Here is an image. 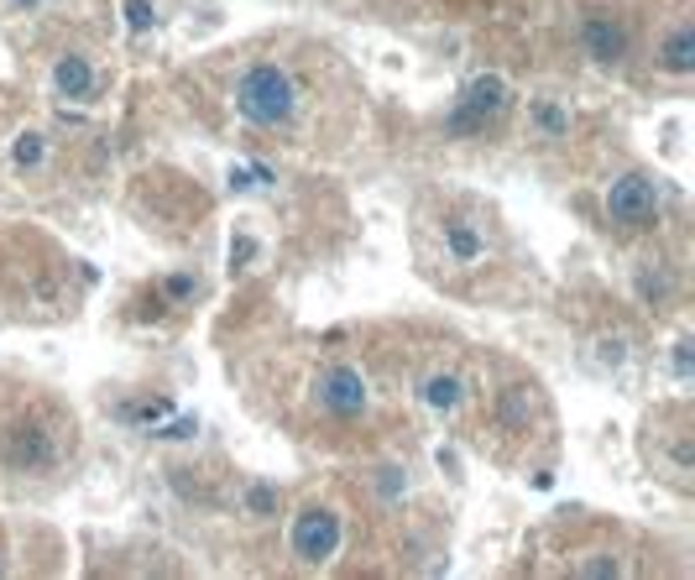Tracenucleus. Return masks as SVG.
I'll use <instances>...</instances> for the list:
<instances>
[{
    "mask_svg": "<svg viewBox=\"0 0 695 580\" xmlns=\"http://www.w3.org/2000/svg\"><path fill=\"white\" fill-rule=\"evenodd\" d=\"M231 100H236L241 120L272 131V126H288V120L298 116V79H293L283 63H252V69H241Z\"/></svg>",
    "mask_w": 695,
    "mask_h": 580,
    "instance_id": "1",
    "label": "nucleus"
},
{
    "mask_svg": "<svg viewBox=\"0 0 695 580\" xmlns=\"http://www.w3.org/2000/svg\"><path fill=\"white\" fill-rule=\"evenodd\" d=\"M508 105H512V89H508L502 73H476L471 85L460 89L456 110L444 116V137H456V141L481 137V131H487V120H497Z\"/></svg>",
    "mask_w": 695,
    "mask_h": 580,
    "instance_id": "2",
    "label": "nucleus"
},
{
    "mask_svg": "<svg viewBox=\"0 0 695 580\" xmlns=\"http://www.w3.org/2000/svg\"><path fill=\"white\" fill-rule=\"evenodd\" d=\"M607 220L623 225V230H644V225L659 220V188H654L648 173H623V178H611Z\"/></svg>",
    "mask_w": 695,
    "mask_h": 580,
    "instance_id": "3",
    "label": "nucleus"
},
{
    "mask_svg": "<svg viewBox=\"0 0 695 580\" xmlns=\"http://www.w3.org/2000/svg\"><path fill=\"white\" fill-rule=\"evenodd\" d=\"M314 403H320L330 419H361L366 413V376L345 361H330L314 376Z\"/></svg>",
    "mask_w": 695,
    "mask_h": 580,
    "instance_id": "4",
    "label": "nucleus"
},
{
    "mask_svg": "<svg viewBox=\"0 0 695 580\" xmlns=\"http://www.w3.org/2000/svg\"><path fill=\"white\" fill-rule=\"evenodd\" d=\"M335 549H340V512L309 502L293 518V554L304 564H324V560H335Z\"/></svg>",
    "mask_w": 695,
    "mask_h": 580,
    "instance_id": "5",
    "label": "nucleus"
},
{
    "mask_svg": "<svg viewBox=\"0 0 695 580\" xmlns=\"http://www.w3.org/2000/svg\"><path fill=\"white\" fill-rule=\"evenodd\" d=\"M0 455L17 471H48L58 461V440H52L48 424H17L6 434V444H0Z\"/></svg>",
    "mask_w": 695,
    "mask_h": 580,
    "instance_id": "6",
    "label": "nucleus"
},
{
    "mask_svg": "<svg viewBox=\"0 0 695 580\" xmlns=\"http://www.w3.org/2000/svg\"><path fill=\"white\" fill-rule=\"evenodd\" d=\"M580 48L591 52V63L617 69L628 58V32H623V21H611V17H586L580 21Z\"/></svg>",
    "mask_w": 695,
    "mask_h": 580,
    "instance_id": "7",
    "label": "nucleus"
},
{
    "mask_svg": "<svg viewBox=\"0 0 695 580\" xmlns=\"http://www.w3.org/2000/svg\"><path fill=\"white\" fill-rule=\"evenodd\" d=\"M52 85H58V95H68V100H95V89H100L85 52H63V58L52 63Z\"/></svg>",
    "mask_w": 695,
    "mask_h": 580,
    "instance_id": "8",
    "label": "nucleus"
},
{
    "mask_svg": "<svg viewBox=\"0 0 695 580\" xmlns=\"http://www.w3.org/2000/svg\"><path fill=\"white\" fill-rule=\"evenodd\" d=\"M440 236H444V252H450V262H460V267H476V262L487 256V236H481L471 220H444Z\"/></svg>",
    "mask_w": 695,
    "mask_h": 580,
    "instance_id": "9",
    "label": "nucleus"
},
{
    "mask_svg": "<svg viewBox=\"0 0 695 580\" xmlns=\"http://www.w3.org/2000/svg\"><path fill=\"white\" fill-rule=\"evenodd\" d=\"M659 69L675 73V79L695 73V27H691V21H679L675 32L659 42Z\"/></svg>",
    "mask_w": 695,
    "mask_h": 580,
    "instance_id": "10",
    "label": "nucleus"
},
{
    "mask_svg": "<svg viewBox=\"0 0 695 580\" xmlns=\"http://www.w3.org/2000/svg\"><path fill=\"white\" fill-rule=\"evenodd\" d=\"M528 419H534V393H528V382H508L502 393H497V424L502 429H528Z\"/></svg>",
    "mask_w": 695,
    "mask_h": 580,
    "instance_id": "11",
    "label": "nucleus"
},
{
    "mask_svg": "<svg viewBox=\"0 0 695 580\" xmlns=\"http://www.w3.org/2000/svg\"><path fill=\"white\" fill-rule=\"evenodd\" d=\"M419 397H424V403H429L434 413H456V409H460V376H456V372H434V376H424Z\"/></svg>",
    "mask_w": 695,
    "mask_h": 580,
    "instance_id": "12",
    "label": "nucleus"
},
{
    "mask_svg": "<svg viewBox=\"0 0 695 580\" xmlns=\"http://www.w3.org/2000/svg\"><path fill=\"white\" fill-rule=\"evenodd\" d=\"M528 120H534V131L549 137V141L570 137V110H560L555 100H534V105H528Z\"/></svg>",
    "mask_w": 695,
    "mask_h": 580,
    "instance_id": "13",
    "label": "nucleus"
},
{
    "mask_svg": "<svg viewBox=\"0 0 695 580\" xmlns=\"http://www.w3.org/2000/svg\"><path fill=\"white\" fill-rule=\"evenodd\" d=\"M241 508L252 512V518H272V512L283 508V492H277L272 481H246V486H241Z\"/></svg>",
    "mask_w": 695,
    "mask_h": 580,
    "instance_id": "14",
    "label": "nucleus"
},
{
    "mask_svg": "<svg viewBox=\"0 0 695 580\" xmlns=\"http://www.w3.org/2000/svg\"><path fill=\"white\" fill-rule=\"evenodd\" d=\"M42 157H48V141H42V131H21L17 147H11V163H17V168H42Z\"/></svg>",
    "mask_w": 695,
    "mask_h": 580,
    "instance_id": "15",
    "label": "nucleus"
},
{
    "mask_svg": "<svg viewBox=\"0 0 695 580\" xmlns=\"http://www.w3.org/2000/svg\"><path fill=\"white\" fill-rule=\"evenodd\" d=\"M126 424H157V419H168L173 403L168 397H147V403H126V409H116Z\"/></svg>",
    "mask_w": 695,
    "mask_h": 580,
    "instance_id": "16",
    "label": "nucleus"
},
{
    "mask_svg": "<svg viewBox=\"0 0 695 580\" xmlns=\"http://www.w3.org/2000/svg\"><path fill=\"white\" fill-rule=\"evenodd\" d=\"M623 361H628V341H623V335H601V341H596V366H601V372H617Z\"/></svg>",
    "mask_w": 695,
    "mask_h": 580,
    "instance_id": "17",
    "label": "nucleus"
},
{
    "mask_svg": "<svg viewBox=\"0 0 695 580\" xmlns=\"http://www.w3.org/2000/svg\"><path fill=\"white\" fill-rule=\"evenodd\" d=\"M199 293V277L194 273H173V277H163V304H188Z\"/></svg>",
    "mask_w": 695,
    "mask_h": 580,
    "instance_id": "18",
    "label": "nucleus"
},
{
    "mask_svg": "<svg viewBox=\"0 0 695 580\" xmlns=\"http://www.w3.org/2000/svg\"><path fill=\"white\" fill-rule=\"evenodd\" d=\"M576 576H586V580H611V576H623V560H617V554H591V560H580V564H576Z\"/></svg>",
    "mask_w": 695,
    "mask_h": 580,
    "instance_id": "19",
    "label": "nucleus"
},
{
    "mask_svg": "<svg viewBox=\"0 0 695 580\" xmlns=\"http://www.w3.org/2000/svg\"><path fill=\"white\" fill-rule=\"evenodd\" d=\"M126 27H131V32H153V27H157V6H153V0H126Z\"/></svg>",
    "mask_w": 695,
    "mask_h": 580,
    "instance_id": "20",
    "label": "nucleus"
},
{
    "mask_svg": "<svg viewBox=\"0 0 695 580\" xmlns=\"http://www.w3.org/2000/svg\"><path fill=\"white\" fill-rule=\"evenodd\" d=\"M691 376H695V341H691V335H679V341H675V382L685 387Z\"/></svg>",
    "mask_w": 695,
    "mask_h": 580,
    "instance_id": "21",
    "label": "nucleus"
},
{
    "mask_svg": "<svg viewBox=\"0 0 695 580\" xmlns=\"http://www.w3.org/2000/svg\"><path fill=\"white\" fill-rule=\"evenodd\" d=\"M252 256H256V240L236 236V240H231V273H246V267H252Z\"/></svg>",
    "mask_w": 695,
    "mask_h": 580,
    "instance_id": "22",
    "label": "nucleus"
},
{
    "mask_svg": "<svg viewBox=\"0 0 695 580\" xmlns=\"http://www.w3.org/2000/svg\"><path fill=\"white\" fill-rule=\"evenodd\" d=\"M638 293H644V304H664V293H669V283H664L659 273H638Z\"/></svg>",
    "mask_w": 695,
    "mask_h": 580,
    "instance_id": "23",
    "label": "nucleus"
},
{
    "mask_svg": "<svg viewBox=\"0 0 695 580\" xmlns=\"http://www.w3.org/2000/svg\"><path fill=\"white\" fill-rule=\"evenodd\" d=\"M157 440H194V434H199V424H194V419H173L168 429H153Z\"/></svg>",
    "mask_w": 695,
    "mask_h": 580,
    "instance_id": "24",
    "label": "nucleus"
},
{
    "mask_svg": "<svg viewBox=\"0 0 695 580\" xmlns=\"http://www.w3.org/2000/svg\"><path fill=\"white\" fill-rule=\"evenodd\" d=\"M403 486H408V481L398 476V465H388V471H382V497L392 502V497H403Z\"/></svg>",
    "mask_w": 695,
    "mask_h": 580,
    "instance_id": "25",
    "label": "nucleus"
},
{
    "mask_svg": "<svg viewBox=\"0 0 695 580\" xmlns=\"http://www.w3.org/2000/svg\"><path fill=\"white\" fill-rule=\"evenodd\" d=\"M252 184H256V178H252V168H231V188H236V194H246Z\"/></svg>",
    "mask_w": 695,
    "mask_h": 580,
    "instance_id": "26",
    "label": "nucleus"
},
{
    "mask_svg": "<svg viewBox=\"0 0 695 580\" xmlns=\"http://www.w3.org/2000/svg\"><path fill=\"white\" fill-rule=\"evenodd\" d=\"M11 6H17V11H37V6H42V0H11Z\"/></svg>",
    "mask_w": 695,
    "mask_h": 580,
    "instance_id": "27",
    "label": "nucleus"
}]
</instances>
